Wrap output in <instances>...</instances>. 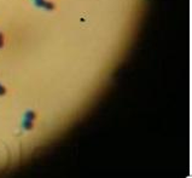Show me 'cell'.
Listing matches in <instances>:
<instances>
[{
  "mask_svg": "<svg viewBox=\"0 0 192 178\" xmlns=\"http://www.w3.org/2000/svg\"><path fill=\"white\" fill-rule=\"evenodd\" d=\"M35 116H36V115H35L34 111H28V113H27V119H29V120H34Z\"/></svg>",
  "mask_w": 192,
  "mask_h": 178,
  "instance_id": "cell-2",
  "label": "cell"
},
{
  "mask_svg": "<svg viewBox=\"0 0 192 178\" xmlns=\"http://www.w3.org/2000/svg\"><path fill=\"white\" fill-rule=\"evenodd\" d=\"M2 46V35L0 34V47Z\"/></svg>",
  "mask_w": 192,
  "mask_h": 178,
  "instance_id": "cell-4",
  "label": "cell"
},
{
  "mask_svg": "<svg viewBox=\"0 0 192 178\" xmlns=\"http://www.w3.org/2000/svg\"><path fill=\"white\" fill-rule=\"evenodd\" d=\"M5 92H6V90H5V87L0 85V96H2V95H4Z\"/></svg>",
  "mask_w": 192,
  "mask_h": 178,
  "instance_id": "cell-3",
  "label": "cell"
},
{
  "mask_svg": "<svg viewBox=\"0 0 192 178\" xmlns=\"http://www.w3.org/2000/svg\"><path fill=\"white\" fill-rule=\"evenodd\" d=\"M23 127H24L26 130H30L33 127V120L26 119V121H24V124H23Z\"/></svg>",
  "mask_w": 192,
  "mask_h": 178,
  "instance_id": "cell-1",
  "label": "cell"
}]
</instances>
